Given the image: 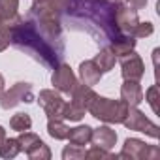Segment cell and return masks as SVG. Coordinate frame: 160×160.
Here are the masks:
<instances>
[{"label":"cell","instance_id":"obj_1","mask_svg":"<svg viewBox=\"0 0 160 160\" xmlns=\"http://www.w3.org/2000/svg\"><path fill=\"white\" fill-rule=\"evenodd\" d=\"M53 42H60V40H51L45 34H42L34 23L30 21H19L13 28H12V38L10 43H13L17 49L28 53L30 57H34L38 62H42L47 68H55L60 58H62V51L55 49Z\"/></svg>","mask_w":160,"mask_h":160},{"label":"cell","instance_id":"obj_27","mask_svg":"<svg viewBox=\"0 0 160 160\" xmlns=\"http://www.w3.org/2000/svg\"><path fill=\"white\" fill-rule=\"evenodd\" d=\"M124 2H128V4H130V8H134V10H139L141 6H145L147 0H124Z\"/></svg>","mask_w":160,"mask_h":160},{"label":"cell","instance_id":"obj_3","mask_svg":"<svg viewBox=\"0 0 160 160\" xmlns=\"http://www.w3.org/2000/svg\"><path fill=\"white\" fill-rule=\"evenodd\" d=\"M122 124L130 130H138V132H145L151 138H158V126L154 122H151L141 111H138L136 108H128V113L122 121Z\"/></svg>","mask_w":160,"mask_h":160},{"label":"cell","instance_id":"obj_5","mask_svg":"<svg viewBox=\"0 0 160 160\" xmlns=\"http://www.w3.org/2000/svg\"><path fill=\"white\" fill-rule=\"evenodd\" d=\"M17 141H19V145H21V151H25L30 158H49V156H51L49 149L45 147V143H43L36 134L25 132Z\"/></svg>","mask_w":160,"mask_h":160},{"label":"cell","instance_id":"obj_30","mask_svg":"<svg viewBox=\"0 0 160 160\" xmlns=\"http://www.w3.org/2000/svg\"><path fill=\"white\" fill-rule=\"evenodd\" d=\"M0 23H2V17H0Z\"/></svg>","mask_w":160,"mask_h":160},{"label":"cell","instance_id":"obj_28","mask_svg":"<svg viewBox=\"0 0 160 160\" xmlns=\"http://www.w3.org/2000/svg\"><path fill=\"white\" fill-rule=\"evenodd\" d=\"M4 92V77H2V73H0V94Z\"/></svg>","mask_w":160,"mask_h":160},{"label":"cell","instance_id":"obj_19","mask_svg":"<svg viewBox=\"0 0 160 160\" xmlns=\"http://www.w3.org/2000/svg\"><path fill=\"white\" fill-rule=\"evenodd\" d=\"M19 151H21V145L17 139H6L4 138V141L0 143V156L2 158H13L19 154Z\"/></svg>","mask_w":160,"mask_h":160},{"label":"cell","instance_id":"obj_17","mask_svg":"<svg viewBox=\"0 0 160 160\" xmlns=\"http://www.w3.org/2000/svg\"><path fill=\"white\" fill-rule=\"evenodd\" d=\"M115 53L109 49V47H104L98 55H96V58H94V64L98 66V70L104 73V72H109L113 66H115Z\"/></svg>","mask_w":160,"mask_h":160},{"label":"cell","instance_id":"obj_18","mask_svg":"<svg viewBox=\"0 0 160 160\" xmlns=\"http://www.w3.org/2000/svg\"><path fill=\"white\" fill-rule=\"evenodd\" d=\"M47 132H49V136L55 138V139H68L70 128H68L60 119H49V122H47Z\"/></svg>","mask_w":160,"mask_h":160},{"label":"cell","instance_id":"obj_2","mask_svg":"<svg viewBox=\"0 0 160 160\" xmlns=\"http://www.w3.org/2000/svg\"><path fill=\"white\" fill-rule=\"evenodd\" d=\"M128 104L124 100H109V98H102V96H94L87 108V111H91L96 119L104 121V122H122L126 113H128Z\"/></svg>","mask_w":160,"mask_h":160},{"label":"cell","instance_id":"obj_25","mask_svg":"<svg viewBox=\"0 0 160 160\" xmlns=\"http://www.w3.org/2000/svg\"><path fill=\"white\" fill-rule=\"evenodd\" d=\"M156 94H158V87H156V85H152V87H151V89L147 91V100H149V104H151V108H152V111H154V113H158Z\"/></svg>","mask_w":160,"mask_h":160},{"label":"cell","instance_id":"obj_6","mask_svg":"<svg viewBox=\"0 0 160 160\" xmlns=\"http://www.w3.org/2000/svg\"><path fill=\"white\" fill-rule=\"evenodd\" d=\"M38 102L43 108V111L49 115V119H62V109H64L66 102L57 92H53V91H42Z\"/></svg>","mask_w":160,"mask_h":160},{"label":"cell","instance_id":"obj_29","mask_svg":"<svg viewBox=\"0 0 160 160\" xmlns=\"http://www.w3.org/2000/svg\"><path fill=\"white\" fill-rule=\"evenodd\" d=\"M4 138H6V132H4V128H2V126H0V143L4 141Z\"/></svg>","mask_w":160,"mask_h":160},{"label":"cell","instance_id":"obj_23","mask_svg":"<svg viewBox=\"0 0 160 160\" xmlns=\"http://www.w3.org/2000/svg\"><path fill=\"white\" fill-rule=\"evenodd\" d=\"M62 156H64V158H85V151L79 147V145H73V143H72L70 147L64 149Z\"/></svg>","mask_w":160,"mask_h":160},{"label":"cell","instance_id":"obj_20","mask_svg":"<svg viewBox=\"0 0 160 160\" xmlns=\"http://www.w3.org/2000/svg\"><path fill=\"white\" fill-rule=\"evenodd\" d=\"M17 6H19V0H0V17H2V21L15 17Z\"/></svg>","mask_w":160,"mask_h":160},{"label":"cell","instance_id":"obj_26","mask_svg":"<svg viewBox=\"0 0 160 160\" xmlns=\"http://www.w3.org/2000/svg\"><path fill=\"white\" fill-rule=\"evenodd\" d=\"M94 156H100V158H109L111 154L106 151V149H102V147H98V145H94L89 152H85V158H94Z\"/></svg>","mask_w":160,"mask_h":160},{"label":"cell","instance_id":"obj_22","mask_svg":"<svg viewBox=\"0 0 160 160\" xmlns=\"http://www.w3.org/2000/svg\"><path fill=\"white\" fill-rule=\"evenodd\" d=\"M85 115V109L75 106L73 102L70 104H64V109H62V119H68V121H79Z\"/></svg>","mask_w":160,"mask_h":160},{"label":"cell","instance_id":"obj_21","mask_svg":"<svg viewBox=\"0 0 160 160\" xmlns=\"http://www.w3.org/2000/svg\"><path fill=\"white\" fill-rule=\"evenodd\" d=\"M10 126H12L13 130H17V132H27V130H30L32 121H30V117H28L27 113H17V115L12 117Z\"/></svg>","mask_w":160,"mask_h":160},{"label":"cell","instance_id":"obj_14","mask_svg":"<svg viewBox=\"0 0 160 160\" xmlns=\"http://www.w3.org/2000/svg\"><path fill=\"white\" fill-rule=\"evenodd\" d=\"M79 73H81V79L83 83L92 87L100 81L102 77V72L98 70V66L94 64V60H87V62H81V66H79Z\"/></svg>","mask_w":160,"mask_h":160},{"label":"cell","instance_id":"obj_11","mask_svg":"<svg viewBox=\"0 0 160 160\" xmlns=\"http://www.w3.org/2000/svg\"><path fill=\"white\" fill-rule=\"evenodd\" d=\"M121 96L130 108H136L138 104L143 102V91L138 81H124V85L121 89Z\"/></svg>","mask_w":160,"mask_h":160},{"label":"cell","instance_id":"obj_4","mask_svg":"<svg viewBox=\"0 0 160 160\" xmlns=\"http://www.w3.org/2000/svg\"><path fill=\"white\" fill-rule=\"evenodd\" d=\"M32 89L28 83H17L13 85L10 91L0 94V106L4 109H10V108H15L17 104L21 102H32Z\"/></svg>","mask_w":160,"mask_h":160},{"label":"cell","instance_id":"obj_13","mask_svg":"<svg viewBox=\"0 0 160 160\" xmlns=\"http://www.w3.org/2000/svg\"><path fill=\"white\" fill-rule=\"evenodd\" d=\"M91 141H94V145L109 151L115 141H117V134L109 128V126H100L98 130H92V136H91Z\"/></svg>","mask_w":160,"mask_h":160},{"label":"cell","instance_id":"obj_12","mask_svg":"<svg viewBox=\"0 0 160 160\" xmlns=\"http://www.w3.org/2000/svg\"><path fill=\"white\" fill-rule=\"evenodd\" d=\"M94 96L96 94L92 92V89L85 83H75L73 89H72V102L79 108H83L85 111H87V108H89V104Z\"/></svg>","mask_w":160,"mask_h":160},{"label":"cell","instance_id":"obj_9","mask_svg":"<svg viewBox=\"0 0 160 160\" xmlns=\"http://www.w3.org/2000/svg\"><path fill=\"white\" fill-rule=\"evenodd\" d=\"M53 70H55V72H53V77H51L53 85H55L58 91L70 94L72 89H73V85L77 83V81H75V75H73V72H72V68H70L68 64H57Z\"/></svg>","mask_w":160,"mask_h":160},{"label":"cell","instance_id":"obj_10","mask_svg":"<svg viewBox=\"0 0 160 160\" xmlns=\"http://www.w3.org/2000/svg\"><path fill=\"white\" fill-rule=\"evenodd\" d=\"M122 77H124V81H139V79L143 77V60L136 55V53H128L124 55L122 62Z\"/></svg>","mask_w":160,"mask_h":160},{"label":"cell","instance_id":"obj_7","mask_svg":"<svg viewBox=\"0 0 160 160\" xmlns=\"http://www.w3.org/2000/svg\"><path fill=\"white\" fill-rule=\"evenodd\" d=\"M160 154V151L156 147H149L139 139H126L124 141V149L119 154L122 156H130V158H156Z\"/></svg>","mask_w":160,"mask_h":160},{"label":"cell","instance_id":"obj_8","mask_svg":"<svg viewBox=\"0 0 160 160\" xmlns=\"http://www.w3.org/2000/svg\"><path fill=\"white\" fill-rule=\"evenodd\" d=\"M115 23H117V28L122 32V34H128L132 36L134 28L138 27V13L134 8H128V6H119L115 8Z\"/></svg>","mask_w":160,"mask_h":160},{"label":"cell","instance_id":"obj_24","mask_svg":"<svg viewBox=\"0 0 160 160\" xmlns=\"http://www.w3.org/2000/svg\"><path fill=\"white\" fill-rule=\"evenodd\" d=\"M149 34H152V25L151 23H138V27L132 32L134 38H141V36H149Z\"/></svg>","mask_w":160,"mask_h":160},{"label":"cell","instance_id":"obj_16","mask_svg":"<svg viewBox=\"0 0 160 160\" xmlns=\"http://www.w3.org/2000/svg\"><path fill=\"white\" fill-rule=\"evenodd\" d=\"M91 136H92V128L91 126H77L73 130L68 132V139L70 143L73 145H79V147H83L91 141Z\"/></svg>","mask_w":160,"mask_h":160},{"label":"cell","instance_id":"obj_15","mask_svg":"<svg viewBox=\"0 0 160 160\" xmlns=\"http://www.w3.org/2000/svg\"><path fill=\"white\" fill-rule=\"evenodd\" d=\"M134 45H136L134 36H124V34H121L119 38H115V40L111 42V47H109V49L115 53V57H124V55L132 53Z\"/></svg>","mask_w":160,"mask_h":160}]
</instances>
